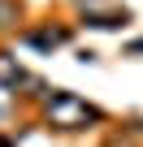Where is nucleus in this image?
I'll use <instances>...</instances> for the list:
<instances>
[{
    "label": "nucleus",
    "mask_w": 143,
    "mask_h": 147,
    "mask_svg": "<svg viewBox=\"0 0 143 147\" xmlns=\"http://www.w3.org/2000/svg\"><path fill=\"white\" fill-rule=\"evenodd\" d=\"M48 117H52L56 125H87V121H96L100 113H96V108H87L78 95H69V91H56V95L48 100Z\"/></svg>",
    "instance_id": "f257e3e1"
},
{
    "label": "nucleus",
    "mask_w": 143,
    "mask_h": 147,
    "mask_svg": "<svg viewBox=\"0 0 143 147\" xmlns=\"http://www.w3.org/2000/svg\"><path fill=\"white\" fill-rule=\"evenodd\" d=\"M22 78H26V74L18 69V61H13L9 52H0V82H5V87H18Z\"/></svg>",
    "instance_id": "f03ea898"
},
{
    "label": "nucleus",
    "mask_w": 143,
    "mask_h": 147,
    "mask_svg": "<svg viewBox=\"0 0 143 147\" xmlns=\"http://www.w3.org/2000/svg\"><path fill=\"white\" fill-rule=\"evenodd\" d=\"M18 22V5L13 0H0V26H13Z\"/></svg>",
    "instance_id": "7ed1b4c3"
}]
</instances>
